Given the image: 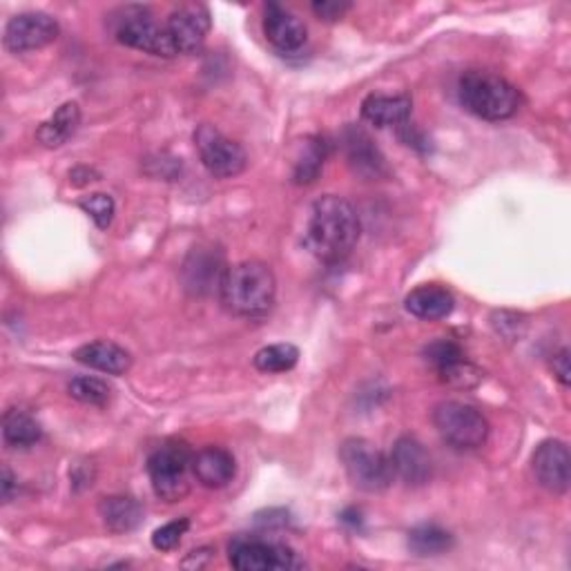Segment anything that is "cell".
<instances>
[{
  "instance_id": "obj_22",
  "label": "cell",
  "mask_w": 571,
  "mask_h": 571,
  "mask_svg": "<svg viewBox=\"0 0 571 571\" xmlns=\"http://www.w3.org/2000/svg\"><path fill=\"white\" fill-rule=\"evenodd\" d=\"M99 516L110 531L127 534L141 525L143 510L130 495H108L99 503Z\"/></svg>"
},
{
  "instance_id": "obj_9",
  "label": "cell",
  "mask_w": 571,
  "mask_h": 571,
  "mask_svg": "<svg viewBox=\"0 0 571 571\" xmlns=\"http://www.w3.org/2000/svg\"><path fill=\"white\" fill-rule=\"evenodd\" d=\"M231 564L239 571H279L298 567L295 551L281 542L237 536L231 547Z\"/></svg>"
},
{
  "instance_id": "obj_6",
  "label": "cell",
  "mask_w": 571,
  "mask_h": 571,
  "mask_svg": "<svg viewBox=\"0 0 571 571\" xmlns=\"http://www.w3.org/2000/svg\"><path fill=\"white\" fill-rule=\"evenodd\" d=\"M434 424L440 438L458 451H475L489 440L486 417L467 402H440L434 408Z\"/></svg>"
},
{
  "instance_id": "obj_2",
  "label": "cell",
  "mask_w": 571,
  "mask_h": 571,
  "mask_svg": "<svg viewBox=\"0 0 571 571\" xmlns=\"http://www.w3.org/2000/svg\"><path fill=\"white\" fill-rule=\"evenodd\" d=\"M220 298L228 313L237 317H264L272 311L277 279L268 264L250 259L231 266L220 283Z\"/></svg>"
},
{
  "instance_id": "obj_4",
  "label": "cell",
  "mask_w": 571,
  "mask_h": 571,
  "mask_svg": "<svg viewBox=\"0 0 571 571\" xmlns=\"http://www.w3.org/2000/svg\"><path fill=\"white\" fill-rule=\"evenodd\" d=\"M192 456L190 447L181 440H170L153 451L148 458V475L157 497L166 503H179L190 493Z\"/></svg>"
},
{
  "instance_id": "obj_32",
  "label": "cell",
  "mask_w": 571,
  "mask_h": 571,
  "mask_svg": "<svg viewBox=\"0 0 571 571\" xmlns=\"http://www.w3.org/2000/svg\"><path fill=\"white\" fill-rule=\"evenodd\" d=\"M350 3H346V0H315V3L311 5L313 14L324 21V23H335L339 19H344L348 12H350Z\"/></svg>"
},
{
  "instance_id": "obj_17",
  "label": "cell",
  "mask_w": 571,
  "mask_h": 571,
  "mask_svg": "<svg viewBox=\"0 0 571 571\" xmlns=\"http://www.w3.org/2000/svg\"><path fill=\"white\" fill-rule=\"evenodd\" d=\"M237 471L235 458L222 447H205L192 456V475L205 489H224Z\"/></svg>"
},
{
  "instance_id": "obj_31",
  "label": "cell",
  "mask_w": 571,
  "mask_h": 571,
  "mask_svg": "<svg viewBox=\"0 0 571 571\" xmlns=\"http://www.w3.org/2000/svg\"><path fill=\"white\" fill-rule=\"evenodd\" d=\"M424 355H426V360L432 362L436 369H440V367H445V365H451V362L460 360V357H464L462 348H460L458 344L449 342V339H440V342L428 344V346L424 348Z\"/></svg>"
},
{
  "instance_id": "obj_24",
  "label": "cell",
  "mask_w": 571,
  "mask_h": 571,
  "mask_svg": "<svg viewBox=\"0 0 571 571\" xmlns=\"http://www.w3.org/2000/svg\"><path fill=\"white\" fill-rule=\"evenodd\" d=\"M456 545L454 536L438 525H419L408 531V549L415 556H440Z\"/></svg>"
},
{
  "instance_id": "obj_13",
  "label": "cell",
  "mask_w": 571,
  "mask_h": 571,
  "mask_svg": "<svg viewBox=\"0 0 571 571\" xmlns=\"http://www.w3.org/2000/svg\"><path fill=\"white\" fill-rule=\"evenodd\" d=\"M166 27L177 54H197L210 32V12L205 5H181L168 16Z\"/></svg>"
},
{
  "instance_id": "obj_20",
  "label": "cell",
  "mask_w": 571,
  "mask_h": 571,
  "mask_svg": "<svg viewBox=\"0 0 571 571\" xmlns=\"http://www.w3.org/2000/svg\"><path fill=\"white\" fill-rule=\"evenodd\" d=\"M413 101L406 94H369L362 101V116L376 127L406 125Z\"/></svg>"
},
{
  "instance_id": "obj_29",
  "label": "cell",
  "mask_w": 571,
  "mask_h": 571,
  "mask_svg": "<svg viewBox=\"0 0 571 571\" xmlns=\"http://www.w3.org/2000/svg\"><path fill=\"white\" fill-rule=\"evenodd\" d=\"M79 205L101 231H105L112 224V220H114V199L110 194L97 192V194L83 197L79 201Z\"/></svg>"
},
{
  "instance_id": "obj_1",
  "label": "cell",
  "mask_w": 571,
  "mask_h": 571,
  "mask_svg": "<svg viewBox=\"0 0 571 571\" xmlns=\"http://www.w3.org/2000/svg\"><path fill=\"white\" fill-rule=\"evenodd\" d=\"M360 217L344 197L324 194L313 203L306 228V246L320 261H344L360 242Z\"/></svg>"
},
{
  "instance_id": "obj_16",
  "label": "cell",
  "mask_w": 571,
  "mask_h": 571,
  "mask_svg": "<svg viewBox=\"0 0 571 571\" xmlns=\"http://www.w3.org/2000/svg\"><path fill=\"white\" fill-rule=\"evenodd\" d=\"M224 257L214 248H194L183 264V283L194 295L210 293L212 286L220 289L224 279Z\"/></svg>"
},
{
  "instance_id": "obj_21",
  "label": "cell",
  "mask_w": 571,
  "mask_h": 571,
  "mask_svg": "<svg viewBox=\"0 0 571 571\" xmlns=\"http://www.w3.org/2000/svg\"><path fill=\"white\" fill-rule=\"evenodd\" d=\"M81 125V108L77 101L63 103L45 123H41L36 138L45 148H60L75 136Z\"/></svg>"
},
{
  "instance_id": "obj_23",
  "label": "cell",
  "mask_w": 571,
  "mask_h": 571,
  "mask_svg": "<svg viewBox=\"0 0 571 571\" xmlns=\"http://www.w3.org/2000/svg\"><path fill=\"white\" fill-rule=\"evenodd\" d=\"M3 438L12 449H30L41 443L43 428L30 413L12 408L3 417Z\"/></svg>"
},
{
  "instance_id": "obj_5",
  "label": "cell",
  "mask_w": 571,
  "mask_h": 571,
  "mask_svg": "<svg viewBox=\"0 0 571 571\" xmlns=\"http://www.w3.org/2000/svg\"><path fill=\"white\" fill-rule=\"evenodd\" d=\"M339 460L350 484L367 493L387 491L395 478L389 458L365 438L344 440L339 447Z\"/></svg>"
},
{
  "instance_id": "obj_18",
  "label": "cell",
  "mask_w": 571,
  "mask_h": 571,
  "mask_svg": "<svg viewBox=\"0 0 571 571\" xmlns=\"http://www.w3.org/2000/svg\"><path fill=\"white\" fill-rule=\"evenodd\" d=\"M404 306L417 320L436 322V320H445V317H449L454 313L456 298L447 289V286L424 283V286H417V289H413L406 295Z\"/></svg>"
},
{
  "instance_id": "obj_26",
  "label": "cell",
  "mask_w": 571,
  "mask_h": 571,
  "mask_svg": "<svg viewBox=\"0 0 571 571\" xmlns=\"http://www.w3.org/2000/svg\"><path fill=\"white\" fill-rule=\"evenodd\" d=\"M326 141L320 138V136H311L304 141L302 146V153L295 161V170H293V181L298 186H309L313 183L322 168H324V161H326Z\"/></svg>"
},
{
  "instance_id": "obj_8",
  "label": "cell",
  "mask_w": 571,
  "mask_h": 571,
  "mask_svg": "<svg viewBox=\"0 0 571 571\" xmlns=\"http://www.w3.org/2000/svg\"><path fill=\"white\" fill-rule=\"evenodd\" d=\"M194 146L203 168L217 179H233L246 170L248 157L237 141L228 138L220 127L201 123L194 130Z\"/></svg>"
},
{
  "instance_id": "obj_28",
  "label": "cell",
  "mask_w": 571,
  "mask_h": 571,
  "mask_svg": "<svg viewBox=\"0 0 571 571\" xmlns=\"http://www.w3.org/2000/svg\"><path fill=\"white\" fill-rule=\"evenodd\" d=\"M436 371H438L440 380L447 387H454V389H473L482 380L480 369L473 367L471 362H467L464 357H460V360H456L451 365H445V367H440Z\"/></svg>"
},
{
  "instance_id": "obj_15",
  "label": "cell",
  "mask_w": 571,
  "mask_h": 571,
  "mask_svg": "<svg viewBox=\"0 0 571 571\" xmlns=\"http://www.w3.org/2000/svg\"><path fill=\"white\" fill-rule=\"evenodd\" d=\"M264 34L275 49L291 54L304 47L309 32L304 21L298 19L293 12L277 3H268L264 8Z\"/></svg>"
},
{
  "instance_id": "obj_34",
  "label": "cell",
  "mask_w": 571,
  "mask_h": 571,
  "mask_svg": "<svg viewBox=\"0 0 571 571\" xmlns=\"http://www.w3.org/2000/svg\"><path fill=\"white\" fill-rule=\"evenodd\" d=\"M14 482H16V478H14V473L10 471V467H3V500H5V503H10V500H12Z\"/></svg>"
},
{
  "instance_id": "obj_33",
  "label": "cell",
  "mask_w": 571,
  "mask_h": 571,
  "mask_svg": "<svg viewBox=\"0 0 571 571\" xmlns=\"http://www.w3.org/2000/svg\"><path fill=\"white\" fill-rule=\"evenodd\" d=\"M551 371H553L556 380H558L562 387H569V350H567V348H562L560 352L553 355Z\"/></svg>"
},
{
  "instance_id": "obj_27",
  "label": "cell",
  "mask_w": 571,
  "mask_h": 571,
  "mask_svg": "<svg viewBox=\"0 0 571 571\" xmlns=\"http://www.w3.org/2000/svg\"><path fill=\"white\" fill-rule=\"evenodd\" d=\"M67 391L71 398L83 404H90V406H105L112 395V389L108 387V382H103L99 378H90V376L75 378L67 384Z\"/></svg>"
},
{
  "instance_id": "obj_30",
  "label": "cell",
  "mask_w": 571,
  "mask_h": 571,
  "mask_svg": "<svg viewBox=\"0 0 571 571\" xmlns=\"http://www.w3.org/2000/svg\"><path fill=\"white\" fill-rule=\"evenodd\" d=\"M188 529H190V520L188 518L172 520V523L159 527L153 534V547L159 549V551H172L181 542V538L186 536Z\"/></svg>"
},
{
  "instance_id": "obj_25",
  "label": "cell",
  "mask_w": 571,
  "mask_h": 571,
  "mask_svg": "<svg viewBox=\"0 0 571 571\" xmlns=\"http://www.w3.org/2000/svg\"><path fill=\"white\" fill-rule=\"evenodd\" d=\"M300 362V350L293 344H270L255 352L253 365L261 373H286L295 369Z\"/></svg>"
},
{
  "instance_id": "obj_14",
  "label": "cell",
  "mask_w": 571,
  "mask_h": 571,
  "mask_svg": "<svg viewBox=\"0 0 571 571\" xmlns=\"http://www.w3.org/2000/svg\"><path fill=\"white\" fill-rule=\"evenodd\" d=\"M389 462L393 475H398L408 486H424L434 475V460L424 449V445L411 436H402L395 440Z\"/></svg>"
},
{
  "instance_id": "obj_19",
  "label": "cell",
  "mask_w": 571,
  "mask_h": 571,
  "mask_svg": "<svg viewBox=\"0 0 571 571\" xmlns=\"http://www.w3.org/2000/svg\"><path fill=\"white\" fill-rule=\"evenodd\" d=\"M75 360L83 367H90V369L108 373V376H123L132 367V355L123 346L108 342V339L90 342V344L77 348Z\"/></svg>"
},
{
  "instance_id": "obj_7",
  "label": "cell",
  "mask_w": 571,
  "mask_h": 571,
  "mask_svg": "<svg viewBox=\"0 0 571 571\" xmlns=\"http://www.w3.org/2000/svg\"><path fill=\"white\" fill-rule=\"evenodd\" d=\"M114 36L121 45L148 52L155 56L172 58L177 56V49L172 45V38L168 34L166 25H159L148 8H125L119 14Z\"/></svg>"
},
{
  "instance_id": "obj_12",
  "label": "cell",
  "mask_w": 571,
  "mask_h": 571,
  "mask_svg": "<svg viewBox=\"0 0 571 571\" xmlns=\"http://www.w3.org/2000/svg\"><path fill=\"white\" fill-rule=\"evenodd\" d=\"M342 143H344L348 166L352 168L355 175H360L362 179H369V181L382 179L389 175L387 159L373 143V138L369 136V132H365L357 125H348L342 134Z\"/></svg>"
},
{
  "instance_id": "obj_10",
  "label": "cell",
  "mask_w": 571,
  "mask_h": 571,
  "mask_svg": "<svg viewBox=\"0 0 571 571\" xmlns=\"http://www.w3.org/2000/svg\"><path fill=\"white\" fill-rule=\"evenodd\" d=\"M58 23L43 12H23L10 19L5 27V47L14 54L43 49L58 38Z\"/></svg>"
},
{
  "instance_id": "obj_3",
  "label": "cell",
  "mask_w": 571,
  "mask_h": 571,
  "mask_svg": "<svg viewBox=\"0 0 571 571\" xmlns=\"http://www.w3.org/2000/svg\"><path fill=\"white\" fill-rule=\"evenodd\" d=\"M458 99L467 112L482 121H507L520 105V90L486 69H469L458 81Z\"/></svg>"
},
{
  "instance_id": "obj_11",
  "label": "cell",
  "mask_w": 571,
  "mask_h": 571,
  "mask_svg": "<svg viewBox=\"0 0 571 571\" xmlns=\"http://www.w3.org/2000/svg\"><path fill=\"white\" fill-rule=\"evenodd\" d=\"M569 467L571 456L562 440H545L531 458V471L536 482L556 495L569 491Z\"/></svg>"
}]
</instances>
